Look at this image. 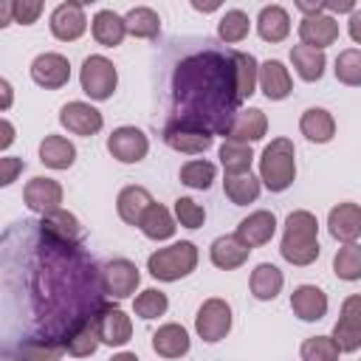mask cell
<instances>
[{
    "label": "cell",
    "mask_w": 361,
    "mask_h": 361,
    "mask_svg": "<svg viewBox=\"0 0 361 361\" xmlns=\"http://www.w3.org/2000/svg\"><path fill=\"white\" fill-rule=\"evenodd\" d=\"M175 99L183 107V118H192L212 133L228 130L231 107L240 102L237 85H234V68L231 56L228 62L220 54H195L183 59L175 71ZM234 118V116H231Z\"/></svg>",
    "instance_id": "obj_1"
},
{
    "label": "cell",
    "mask_w": 361,
    "mask_h": 361,
    "mask_svg": "<svg viewBox=\"0 0 361 361\" xmlns=\"http://www.w3.org/2000/svg\"><path fill=\"white\" fill-rule=\"evenodd\" d=\"M319 220L316 214L296 209L285 217V231H282V243H279V254L282 259H288L290 265H310L319 259Z\"/></svg>",
    "instance_id": "obj_2"
},
{
    "label": "cell",
    "mask_w": 361,
    "mask_h": 361,
    "mask_svg": "<svg viewBox=\"0 0 361 361\" xmlns=\"http://www.w3.org/2000/svg\"><path fill=\"white\" fill-rule=\"evenodd\" d=\"M296 178V149L290 138H274L259 155V180L271 192H285Z\"/></svg>",
    "instance_id": "obj_3"
},
{
    "label": "cell",
    "mask_w": 361,
    "mask_h": 361,
    "mask_svg": "<svg viewBox=\"0 0 361 361\" xmlns=\"http://www.w3.org/2000/svg\"><path fill=\"white\" fill-rule=\"evenodd\" d=\"M195 265H197V248L189 240L158 248L147 259V271L161 282H178L183 276H189L195 271Z\"/></svg>",
    "instance_id": "obj_4"
},
{
    "label": "cell",
    "mask_w": 361,
    "mask_h": 361,
    "mask_svg": "<svg viewBox=\"0 0 361 361\" xmlns=\"http://www.w3.org/2000/svg\"><path fill=\"white\" fill-rule=\"evenodd\" d=\"M164 141L166 147H172L175 152H183V155H197V152H206L212 144H214V133L192 118H172L164 130Z\"/></svg>",
    "instance_id": "obj_5"
},
{
    "label": "cell",
    "mask_w": 361,
    "mask_h": 361,
    "mask_svg": "<svg viewBox=\"0 0 361 361\" xmlns=\"http://www.w3.org/2000/svg\"><path fill=\"white\" fill-rule=\"evenodd\" d=\"M79 82H82V90L93 99V102H104L113 96L116 85H118V73H116V65L102 56V54H93L82 62V71H79Z\"/></svg>",
    "instance_id": "obj_6"
},
{
    "label": "cell",
    "mask_w": 361,
    "mask_h": 361,
    "mask_svg": "<svg viewBox=\"0 0 361 361\" xmlns=\"http://www.w3.org/2000/svg\"><path fill=\"white\" fill-rule=\"evenodd\" d=\"M195 330L203 341L214 344L220 338L228 336L231 330V305L226 299H206L200 307H197V316H195Z\"/></svg>",
    "instance_id": "obj_7"
},
{
    "label": "cell",
    "mask_w": 361,
    "mask_h": 361,
    "mask_svg": "<svg viewBox=\"0 0 361 361\" xmlns=\"http://www.w3.org/2000/svg\"><path fill=\"white\" fill-rule=\"evenodd\" d=\"M39 231H42L45 240L56 243L59 248H76L79 240L85 237V228H82V223L76 220V214H71V212H65V209H56V212L45 214V217L39 220Z\"/></svg>",
    "instance_id": "obj_8"
},
{
    "label": "cell",
    "mask_w": 361,
    "mask_h": 361,
    "mask_svg": "<svg viewBox=\"0 0 361 361\" xmlns=\"http://www.w3.org/2000/svg\"><path fill=\"white\" fill-rule=\"evenodd\" d=\"M141 282V274L135 268V262L130 259H110L104 268H102V290L110 296V299H127L135 293Z\"/></svg>",
    "instance_id": "obj_9"
},
{
    "label": "cell",
    "mask_w": 361,
    "mask_h": 361,
    "mask_svg": "<svg viewBox=\"0 0 361 361\" xmlns=\"http://www.w3.org/2000/svg\"><path fill=\"white\" fill-rule=\"evenodd\" d=\"M107 152L121 164H138L149 152V141L138 127L124 124L107 135Z\"/></svg>",
    "instance_id": "obj_10"
},
{
    "label": "cell",
    "mask_w": 361,
    "mask_h": 361,
    "mask_svg": "<svg viewBox=\"0 0 361 361\" xmlns=\"http://www.w3.org/2000/svg\"><path fill=\"white\" fill-rule=\"evenodd\" d=\"M31 79L45 90H59L71 82V62L62 54L45 51L31 62Z\"/></svg>",
    "instance_id": "obj_11"
},
{
    "label": "cell",
    "mask_w": 361,
    "mask_h": 361,
    "mask_svg": "<svg viewBox=\"0 0 361 361\" xmlns=\"http://www.w3.org/2000/svg\"><path fill=\"white\" fill-rule=\"evenodd\" d=\"M96 324H99V336L104 344L110 347H124L133 338V322L130 316L118 307V305H102L96 313Z\"/></svg>",
    "instance_id": "obj_12"
},
{
    "label": "cell",
    "mask_w": 361,
    "mask_h": 361,
    "mask_svg": "<svg viewBox=\"0 0 361 361\" xmlns=\"http://www.w3.org/2000/svg\"><path fill=\"white\" fill-rule=\"evenodd\" d=\"M59 124H62L68 133H73V135L90 138V135H96V133L102 130L104 118H102V113H99L93 104H87V102H68V104L59 110Z\"/></svg>",
    "instance_id": "obj_13"
},
{
    "label": "cell",
    "mask_w": 361,
    "mask_h": 361,
    "mask_svg": "<svg viewBox=\"0 0 361 361\" xmlns=\"http://www.w3.org/2000/svg\"><path fill=\"white\" fill-rule=\"evenodd\" d=\"M23 200H25V206H28L31 212H37V214L45 217V214H51V212L59 209V203H62V186H59V180H54V178L37 175V178H31V180L25 183Z\"/></svg>",
    "instance_id": "obj_14"
},
{
    "label": "cell",
    "mask_w": 361,
    "mask_h": 361,
    "mask_svg": "<svg viewBox=\"0 0 361 361\" xmlns=\"http://www.w3.org/2000/svg\"><path fill=\"white\" fill-rule=\"evenodd\" d=\"M51 34L62 42H73L85 34L87 28V17H85V8L82 3H59L54 11H51Z\"/></svg>",
    "instance_id": "obj_15"
},
{
    "label": "cell",
    "mask_w": 361,
    "mask_h": 361,
    "mask_svg": "<svg viewBox=\"0 0 361 361\" xmlns=\"http://www.w3.org/2000/svg\"><path fill=\"white\" fill-rule=\"evenodd\" d=\"M65 350L73 355V358H87L99 350L102 344V336H99V324H96V316H82L73 322V327L65 333L62 338Z\"/></svg>",
    "instance_id": "obj_16"
},
{
    "label": "cell",
    "mask_w": 361,
    "mask_h": 361,
    "mask_svg": "<svg viewBox=\"0 0 361 361\" xmlns=\"http://www.w3.org/2000/svg\"><path fill=\"white\" fill-rule=\"evenodd\" d=\"M268 133V118L259 107H248L234 113L226 130V141H240V144H254Z\"/></svg>",
    "instance_id": "obj_17"
},
{
    "label": "cell",
    "mask_w": 361,
    "mask_h": 361,
    "mask_svg": "<svg viewBox=\"0 0 361 361\" xmlns=\"http://www.w3.org/2000/svg\"><path fill=\"white\" fill-rule=\"evenodd\" d=\"M327 228L338 243H355L361 237V206L338 203L327 214Z\"/></svg>",
    "instance_id": "obj_18"
},
{
    "label": "cell",
    "mask_w": 361,
    "mask_h": 361,
    "mask_svg": "<svg viewBox=\"0 0 361 361\" xmlns=\"http://www.w3.org/2000/svg\"><path fill=\"white\" fill-rule=\"evenodd\" d=\"M299 39L302 45H310L316 51H324L338 39V23L330 14H316V17H302L299 23Z\"/></svg>",
    "instance_id": "obj_19"
},
{
    "label": "cell",
    "mask_w": 361,
    "mask_h": 361,
    "mask_svg": "<svg viewBox=\"0 0 361 361\" xmlns=\"http://www.w3.org/2000/svg\"><path fill=\"white\" fill-rule=\"evenodd\" d=\"M274 234H276V217H274V212H268V209L251 212V214H248L245 220H240V226H237V237H240L248 248H257V245L271 243Z\"/></svg>",
    "instance_id": "obj_20"
},
{
    "label": "cell",
    "mask_w": 361,
    "mask_h": 361,
    "mask_svg": "<svg viewBox=\"0 0 361 361\" xmlns=\"http://www.w3.org/2000/svg\"><path fill=\"white\" fill-rule=\"evenodd\" d=\"M290 310L302 322H319L327 313V293L316 285H299L290 293Z\"/></svg>",
    "instance_id": "obj_21"
},
{
    "label": "cell",
    "mask_w": 361,
    "mask_h": 361,
    "mask_svg": "<svg viewBox=\"0 0 361 361\" xmlns=\"http://www.w3.org/2000/svg\"><path fill=\"white\" fill-rule=\"evenodd\" d=\"M251 248L237 237V234H223L212 243L209 248V257H212V265L220 268V271H234L240 268L245 259H248Z\"/></svg>",
    "instance_id": "obj_22"
},
{
    "label": "cell",
    "mask_w": 361,
    "mask_h": 361,
    "mask_svg": "<svg viewBox=\"0 0 361 361\" xmlns=\"http://www.w3.org/2000/svg\"><path fill=\"white\" fill-rule=\"evenodd\" d=\"M152 203L155 200L144 186H124L116 197V212L127 226H141V220H144V214L149 212Z\"/></svg>",
    "instance_id": "obj_23"
},
{
    "label": "cell",
    "mask_w": 361,
    "mask_h": 361,
    "mask_svg": "<svg viewBox=\"0 0 361 361\" xmlns=\"http://www.w3.org/2000/svg\"><path fill=\"white\" fill-rule=\"evenodd\" d=\"M189 347H192V341H189V333H186L183 324L169 322V324H161L152 333V350L161 358H180V355L189 353Z\"/></svg>",
    "instance_id": "obj_24"
},
{
    "label": "cell",
    "mask_w": 361,
    "mask_h": 361,
    "mask_svg": "<svg viewBox=\"0 0 361 361\" xmlns=\"http://www.w3.org/2000/svg\"><path fill=\"white\" fill-rule=\"evenodd\" d=\"M90 34H93V39H96L99 45L116 48V45H121V39H124V34H127V23H124V17L116 14L113 8H102V11H96L93 20H90Z\"/></svg>",
    "instance_id": "obj_25"
},
{
    "label": "cell",
    "mask_w": 361,
    "mask_h": 361,
    "mask_svg": "<svg viewBox=\"0 0 361 361\" xmlns=\"http://www.w3.org/2000/svg\"><path fill=\"white\" fill-rule=\"evenodd\" d=\"M290 87H293L290 73L279 59H268V62L259 65V90L265 93V99L282 102L290 93Z\"/></svg>",
    "instance_id": "obj_26"
},
{
    "label": "cell",
    "mask_w": 361,
    "mask_h": 361,
    "mask_svg": "<svg viewBox=\"0 0 361 361\" xmlns=\"http://www.w3.org/2000/svg\"><path fill=\"white\" fill-rule=\"evenodd\" d=\"M299 130L313 144H327L336 135V118L324 107H307L299 118Z\"/></svg>",
    "instance_id": "obj_27"
},
{
    "label": "cell",
    "mask_w": 361,
    "mask_h": 361,
    "mask_svg": "<svg viewBox=\"0 0 361 361\" xmlns=\"http://www.w3.org/2000/svg\"><path fill=\"white\" fill-rule=\"evenodd\" d=\"M39 161L48 169H71L76 161V147L65 135H45L39 141Z\"/></svg>",
    "instance_id": "obj_28"
},
{
    "label": "cell",
    "mask_w": 361,
    "mask_h": 361,
    "mask_svg": "<svg viewBox=\"0 0 361 361\" xmlns=\"http://www.w3.org/2000/svg\"><path fill=\"white\" fill-rule=\"evenodd\" d=\"M257 31L265 42H282L290 34V17L282 6H262L257 17Z\"/></svg>",
    "instance_id": "obj_29"
},
{
    "label": "cell",
    "mask_w": 361,
    "mask_h": 361,
    "mask_svg": "<svg viewBox=\"0 0 361 361\" xmlns=\"http://www.w3.org/2000/svg\"><path fill=\"white\" fill-rule=\"evenodd\" d=\"M231 68H234V85H237L240 102L248 99V96H254L257 93V85H259V62L251 54L234 51L231 54Z\"/></svg>",
    "instance_id": "obj_30"
},
{
    "label": "cell",
    "mask_w": 361,
    "mask_h": 361,
    "mask_svg": "<svg viewBox=\"0 0 361 361\" xmlns=\"http://www.w3.org/2000/svg\"><path fill=\"white\" fill-rule=\"evenodd\" d=\"M248 285H251V293H254L259 302H271V299L279 296V290H282V285H285V276H282V271H279L276 265L259 262V265L251 271Z\"/></svg>",
    "instance_id": "obj_31"
},
{
    "label": "cell",
    "mask_w": 361,
    "mask_h": 361,
    "mask_svg": "<svg viewBox=\"0 0 361 361\" xmlns=\"http://www.w3.org/2000/svg\"><path fill=\"white\" fill-rule=\"evenodd\" d=\"M290 62H293V71L299 73V79H305V82H319L324 76V65H327L324 51H316L302 42L290 48Z\"/></svg>",
    "instance_id": "obj_32"
},
{
    "label": "cell",
    "mask_w": 361,
    "mask_h": 361,
    "mask_svg": "<svg viewBox=\"0 0 361 361\" xmlns=\"http://www.w3.org/2000/svg\"><path fill=\"white\" fill-rule=\"evenodd\" d=\"M141 231H144V237H149V240H155V243H161V240H169L172 234H175V217L169 214V209L166 206H161V203H152L149 206V212L144 214V220H141V226H138Z\"/></svg>",
    "instance_id": "obj_33"
},
{
    "label": "cell",
    "mask_w": 361,
    "mask_h": 361,
    "mask_svg": "<svg viewBox=\"0 0 361 361\" xmlns=\"http://www.w3.org/2000/svg\"><path fill=\"white\" fill-rule=\"evenodd\" d=\"M223 189H226V197H228L234 206H245V203H254V200L259 197L262 180L254 178L251 172H245V175H226Z\"/></svg>",
    "instance_id": "obj_34"
},
{
    "label": "cell",
    "mask_w": 361,
    "mask_h": 361,
    "mask_svg": "<svg viewBox=\"0 0 361 361\" xmlns=\"http://www.w3.org/2000/svg\"><path fill=\"white\" fill-rule=\"evenodd\" d=\"M251 161H254L251 144L223 141V147H220V164H223L226 175H245V172H251Z\"/></svg>",
    "instance_id": "obj_35"
},
{
    "label": "cell",
    "mask_w": 361,
    "mask_h": 361,
    "mask_svg": "<svg viewBox=\"0 0 361 361\" xmlns=\"http://www.w3.org/2000/svg\"><path fill=\"white\" fill-rule=\"evenodd\" d=\"M124 23H127V34H133L138 39H152V37L161 34V17L152 8H147V6L130 8Z\"/></svg>",
    "instance_id": "obj_36"
},
{
    "label": "cell",
    "mask_w": 361,
    "mask_h": 361,
    "mask_svg": "<svg viewBox=\"0 0 361 361\" xmlns=\"http://www.w3.org/2000/svg\"><path fill=\"white\" fill-rule=\"evenodd\" d=\"M17 353L23 361H59L68 350L56 338H25Z\"/></svg>",
    "instance_id": "obj_37"
},
{
    "label": "cell",
    "mask_w": 361,
    "mask_h": 361,
    "mask_svg": "<svg viewBox=\"0 0 361 361\" xmlns=\"http://www.w3.org/2000/svg\"><path fill=\"white\" fill-rule=\"evenodd\" d=\"M333 271L344 282L361 279V245L358 243H344L333 257Z\"/></svg>",
    "instance_id": "obj_38"
},
{
    "label": "cell",
    "mask_w": 361,
    "mask_h": 361,
    "mask_svg": "<svg viewBox=\"0 0 361 361\" xmlns=\"http://www.w3.org/2000/svg\"><path fill=\"white\" fill-rule=\"evenodd\" d=\"M214 175H217V166L206 158H192L180 166V183L192 189H209L214 183Z\"/></svg>",
    "instance_id": "obj_39"
},
{
    "label": "cell",
    "mask_w": 361,
    "mask_h": 361,
    "mask_svg": "<svg viewBox=\"0 0 361 361\" xmlns=\"http://www.w3.org/2000/svg\"><path fill=\"white\" fill-rule=\"evenodd\" d=\"M248 31H251V20H248V14L240 11V8L226 11V14L220 17V23H217V37H220L223 42H243V39L248 37Z\"/></svg>",
    "instance_id": "obj_40"
},
{
    "label": "cell",
    "mask_w": 361,
    "mask_h": 361,
    "mask_svg": "<svg viewBox=\"0 0 361 361\" xmlns=\"http://www.w3.org/2000/svg\"><path fill=\"white\" fill-rule=\"evenodd\" d=\"M336 79L341 85L358 87L361 85V48H347L336 56Z\"/></svg>",
    "instance_id": "obj_41"
},
{
    "label": "cell",
    "mask_w": 361,
    "mask_h": 361,
    "mask_svg": "<svg viewBox=\"0 0 361 361\" xmlns=\"http://www.w3.org/2000/svg\"><path fill=\"white\" fill-rule=\"evenodd\" d=\"M166 307H169V299H166V293L158 290V288L141 290V293L135 296V302H133V310H135V316H141V319H158V316L166 313Z\"/></svg>",
    "instance_id": "obj_42"
},
{
    "label": "cell",
    "mask_w": 361,
    "mask_h": 361,
    "mask_svg": "<svg viewBox=\"0 0 361 361\" xmlns=\"http://www.w3.org/2000/svg\"><path fill=\"white\" fill-rule=\"evenodd\" d=\"M338 347L333 341V336H310L302 341V361H338Z\"/></svg>",
    "instance_id": "obj_43"
},
{
    "label": "cell",
    "mask_w": 361,
    "mask_h": 361,
    "mask_svg": "<svg viewBox=\"0 0 361 361\" xmlns=\"http://www.w3.org/2000/svg\"><path fill=\"white\" fill-rule=\"evenodd\" d=\"M175 220L183 226V228H200L203 220H206V212L200 203H195L192 197H178L175 200Z\"/></svg>",
    "instance_id": "obj_44"
},
{
    "label": "cell",
    "mask_w": 361,
    "mask_h": 361,
    "mask_svg": "<svg viewBox=\"0 0 361 361\" xmlns=\"http://www.w3.org/2000/svg\"><path fill=\"white\" fill-rule=\"evenodd\" d=\"M333 341L341 353H355L361 347V327H353V324H344V322H336L333 327Z\"/></svg>",
    "instance_id": "obj_45"
},
{
    "label": "cell",
    "mask_w": 361,
    "mask_h": 361,
    "mask_svg": "<svg viewBox=\"0 0 361 361\" xmlns=\"http://www.w3.org/2000/svg\"><path fill=\"white\" fill-rule=\"evenodd\" d=\"M42 14V3L39 0H17L14 3V23H20V25H31L37 17Z\"/></svg>",
    "instance_id": "obj_46"
},
{
    "label": "cell",
    "mask_w": 361,
    "mask_h": 361,
    "mask_svg": "<svg viewBox=\"0 0 361 361\" xmlns=\"http://www.w3.org/2000/svg\"><path fill=\"white\" fill-rule=\"evenodd\" d=\"M338 322L344 324H353V327H361V293H353L341 302V316Z\"/></svg>",
    "instance_id": "obj_47"
},
{
    "label": "cell",
    "mask_w": 361,
    "mask_h": 361,
    "mask_svg": "<svg viewBox=\"0 0 361 361\" xmlns=\"http://www.w3.org/2000/svg\"><path fill=\"white\" fill-rule=\"evenodd\" d=\"M23 169H25V161L23 158H11V155L0 158V183L3 186L14 183L17 180V172H23Z\"/></svg>",
    "instance_id": "obj_48"
},
{
    "label": "cell",
    "mask_w": 361,
    "mask_h": 361,
    "mask_svg": "<svg viewBox=\"0 0 361 361\" xmlns=\"http://www.w3.org/2000/svg\"><path fill=\"white\" fill-rule=\"evenodd\" d=\"M347 25H350V37H353V42L361 45V11H353Z\"/></svg>",
    "instance_id": "obj_49"
},
{
    "label": "cell",
    "mask_w": 361,
    "mask_h": 361,
    "mask_svg": "<svg viewBox=\"0 0 361 361\" xmlns=\"http://www.w3.org/2000/svg\"><path fill=\"white\" fill-rule=\"evenodd\" d=\"M0 130H3V138H0V149H6V147L14 141V127H11V121H8V118H3V121H0Z\"/></svg>",
    "instance_id": "obj_50"
},
{
    "label": "cell",
    "mask_w": 361,
    "mask_h": 361,
    "mask_svg": "<svg viewBox=\"0 0 361 361\" xmlns=\"http://www.w3.org/2000/svg\"><path fill=\"white\" fill-rule=\"evenodd\" d=\"M0 90H3V110H8L11 107V85H8V79H0Z\"/></svg>",
    "instance_id": "obj_51"
},
{
    "label": "cell",
    "mask_w": 361,
    "mask_h": 361,
    "mask_svg": "<svg viewBox=\"0 0 361 361\" xmlns=\"http://www.w3.org/2000/svg\"><path fill=\"white\" fill-rule=\"evenodd\" d=\"M110 361H141V358H138L135 353H116Z\"/></svg>",
    "instance_id": "obj_52"
}]
</instances>
